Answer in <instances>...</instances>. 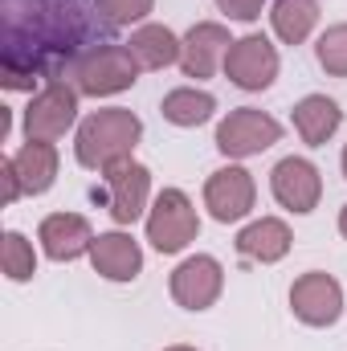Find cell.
Wrapping results in <instances>:
<instances>
[{"instance_id": "cell-17", "label": "cell", "mask_w": 347, "mask_h": 351, "mask_svg": "<svg viewBox=\"0 0 347 351\" xmlns=\"http://www.w3.org/2000/svg\"><path fill=\"white\" fill-rule=\"evenodd\" d=\"M12 168H16V180H21V192L41 196L58 180V147L53 143H41V139H29L12 156Z\"/></svg>"}, {"instance_id": "cell-20", "label": "cell", "mask_w": 347, "mask_h": 351, "mask_svg": "<svg viewBox=\"0 0 347 351\" xmlns=\"http://www.w3.org/2000/svg\"><path fill=\"white\" fill-rule=\"evenodd\" d=\"M213 110H217V98L208 90H196V86H176L160 102V114L172 127H200V123L213 119Z\"/></svg>"}, {"instance_id": "cell-22", "label": "cell", "mask_w": 347, "mask_h": 351, "mask_svg": "<svg viewBox=\"0 0 347 351\" xmlns=\"http://www.w3.org/2000/svg\"><path fill=\"white\" fill-rule=\"evenodd\" d=\"M315 58H319V66H323L331 78H347V25H331V29L319 37Z\"/></svg>"}, {"instance_id": "cell-14", "label": "cell", "mask_w": 347, "mask_h": 351, "mask_svg": "<svg viewBox=\"0 0 347 351\" xmlns=\"http://www.w3.org/2000/svg\"><path fill=\"white\" fill-rule=\"evenodd\" d=\"M90 262L106 282H135L143 269V250L131 233H98L90 245Z\"/></svg>"}, {"instance_id": "cell-4", "label": "cell", "mask_w": 347, "mask_h": 351, "mask_svg": "<svg viewBox=\"0 0 347 351\" xmlns=\"http://www.w3.org/2000/svg\"><path fill=\"white\" fill-rule=\"evenodd\" d=\"M282 139V127L278 119H270L265 110L254 106H241V110H229L221 123H217V152L229 156V160H250L261 156L265 147H274Z\"/></svg>"}, {"instance_id": "cell-8", "label": "cell", "mask_w": 347, "mask_h": 351, "mask_svg": "<svg viewBox=\"0 0 347 351\" xmlns=\"http://www.w3.org/2000/svg\"><path fill=\"white\" fill-rule=\"evenodd\" d=\"M254 200H258V184H254V176L246 172V168H237V164L213 172L208 184H204V208L221 225H233V221L250 217Z\"/></svg>"}, {"instance_id": "cell-18", "label": "cell", "mask_w": 347, "mask_h": 351, "mask_svg": "<svg viewBox=\"0 0 347 351\" xmlns=\"http://www.w3.org/2000/svg\"><path fill=\"white\" fill-rule=\"evenodd\" d=\"M131 58L139 62V70H164L180 62V37H176L168 25H139L127 41Z\"/></svg>"}, {"instance_id": "cell-21", "label": "cell", "mask_w": 347, "mask_h": 351, "mask_svg": "<svg viewBox=\"0 0 347 351\" xmlns=\"http://www.w3.org/2000/svg\"><path fill=\"white\" fill-rule=\"evenodd\" d=\"M0 265H4V274H8L12 282H29V278L37 274V254H33V245L25 241V233H16V229L4 233Z\"/></svg>"}, {"instance_id": "cell-12", "label": "cell", "mask_w": 347, "mask_h": 351, "mask_svg": "<svg viewBox=\"0 0 347 351\" xmlns=\"http://www.w3.org/2000/svg\"><path fill=\"white\" fill-rule=\"evenodd\" d=\"M229 45H233V37H229L225 25L200 21V25H192L188 37L180 41V70H184L188 78H196V82H200V78H213V74L225 66Z\"/></svg>"}, {"instance_id": "cell-23", "label": "cell", "mask_w": 347, "mask_h": 351, "mask_svg": "<svg viewBox=\"0 0 347 351\" xmlns=\"http://www.w3.org/2000/svg\"><path fill=\"white\" fill-rule=\"evenodd\" d=\"M98 8L110 25H135L156 8V0H98Z\"/></svg>"}, {"instance_id": "cell-11", "label": "cell", "mask_w": 347, "mask_h": 351, "mask_svg": "<svg viewBox=\"0 0 347 351\" xmlns=\"http://www.w3.org/2000/svg\"><path fill=\"white\" fill-rule=\"evenodd\" d=\"M106 196H110V217L119 225H135L147 208L152 196V172L139 160H119L106 168Z\"/></svg>"}, {"instance_id": "cell-13", "label": "cell", "mask_w": 347, "mask_h": 351, "mask_svg": "<svg viewBox=\"0 0 347 351\" xmlns=\"http://www.w3.org/2000/svg\"><path fill=\"white\" fill-rule=\"evenodd\" d=\"M37 241H41L45 258H53V262H74V258L90 254L94 229H90V221L82 213H49V217L41 221V229H37Z\"/></svg>"}, {"instance_id": "cell-9", "label": "cell", "mask_w": 347, "mask_h": 351, "mask_svg": "<svg viewBox=\"0 0 347 351\" xmlns=\"http://www.w3.org/2000/svg\"><path fill=\"white\" fill-rule=\"evenodd\" d=\"M221 290H225V269L208 254L184 258L172 269V298L184 311H208L221 298Z\"/></svg>"}, {"instance_id": "cell-2", "label": "cell", "mask_w": 347, "mask_h": 351, "mask_svg": "<svg viewBox=\"0 0 347 351\" xmlns=\"http://www.w3.org/2000/svg\"><path fill=\"white\" fill-rule=\"evenodd\" d=\"M70 78H74V90L78 94L106 98V94H123V90L135 86L139 62L131 58L127 45H90L86 53L74 58Z\"/></svg>"}, {"instance_id": "cell-10", "label": "cell", "mask_w": 347, "mask_h": 351, "mask_svg": "<svg viewBox=\"0 0 347 351\" xmlns=\"http://www.w3.org/2000/svg\"><path fill=\"white\" fill-rule=\"evenodd\" d=\"M270 192L282 208L290 213H315L319 208V196H323V180H319V168L302 156H286L274 164L270 172Z\"/></svg>"}, {"instance_id": "cell-16", "label": "cell", "mask_w": 347, "mask_h": 351, "mask_svg": "<svg viewBox=\"0 0 347 351\" xmlns=\"http://www.w3.org/2000/svg\"><path fill=\"white\" fill-rule=\"evenodd\" d=\"M339 123H344V110H339V102L327 98V94H307V98L294 106V131L302 135L307 147H323V143L339 131Z\"/></svg>"}, {"instance_id": "cell-28", "label": "cell", "mask_w": 347, "mask_h": 351, "mask_svg": "<svg viewBox=\"0 0 347 351\" xmlns=\"http://www.w3.org/2000/svg\"><path fill=\"white\" fill-rule=\"evenodd\" d=\"M344 176H347V147H344Z\"/></svg>"}, {"instance_id": "cell-5", "label": "cell", "mask_w": 347, "mask_h": 351, "mask_svg": "<svg viewBox=\"0 0 347 351\" xmlns=\"http://www.w3.org/2000/svg\"><path fill=\"white\" fill-rule=\"evenodd\" d=\"M290 311L307 327H331L344 315V286L331 274L311 269V274L294 278V286H290Z\"/></svg>"}, {"instance_id": "cell-7", "label": "cell", "mask_w": 347, "mask_h": 351, "mask_svg": "<svg viewBox=\"0 0 347 351\" xmlns=\"http://www.w3.org/2000/svg\"><path fill=\"white\" fill-rule=\"evenodd\" d=\"M225 78L237 90L274 86V78H278V49L261 33H250V37L233 41L229 53H225Z\"/></svg>"}, {"instance_id": "cell-26", "label": "cell", "mask_w": 347, "mask_h": 351, "mask_svg": "<svg viewBox=\"0 0 347 351\" xmlns=\"http://www.w3.org/2000/svg\"><path fill=\"white\" fill-rule=\"evenodd\" d=\"M339 233L347 237V204H344V213H339Z\"/></svg>"}, {"instance_id": "cell-27", "label": "cell", "mask_w": 347, "mask_h": 351, "mask_svg": "<svg viewBox=\"0 0 347 351\" xmlns=\"http://www.w3.org/2000/svg\"><path fill=\"white\" fill-rule=\"evenodd\" d=\"M164 351H196V348H188V343H172V348H164Z\"/></svg>"}, {"instance_id": "cell-6", "label": "cell", "mask_w": 347, "mask_h": 351, "mask_svg": "<svg viewBox=\"0 0 347 351\" xmlns=\"http://www.w3.org/2000/svg\"><path fill=\"white\" fill-rule=\"evenodd\" d=\"M74 119H78V90L66 82H49L25 110V139L53 143L74 127Z\"/></svg>"}, {"instance_id": "cell-3", "label": "cell", "mask_w": 347, "mask_h": 351, "mask_svg": "<svg viewBox=\"0 0 347 351\" xmlns=\"http://www.w3.org/2000/svg\"><path fill=\"white\" fill-rule=\"evenodd\" d=\"M200 233V217L196 204L180 192V188H164L147 213V241L160 254H180L188 250V241H196Z\"/></svg>"}, {"instance_id": "cell-1", "label": "cell", "mask_w": 347, "mask_h": 351, "mask_svg": "<svg viewBox=\"0 0 347 351\" xmlns=\"http://www.w3.org/2000/svg\"><path fill=\"white\" fill-rule=\"evenodd\" d=\"M139 135H143L139 114H131L123 106H106V110H94L90 119H82L78 139H74V156L90 172H106L110 164L131 160Z\"/></svg>"}, {"instance_id": "cell-15", "label": "cell", "mask_w": 347, "mask_h": 351, "mask_svg": "<svg viewBox=\"0 0 347 351\" xmlns=\"http://www.w3.org/2000/svg\"><path fill=\"white\" fill-rule=\"evenodd\" d=\"M290 245H294L290 225L278 221V217H261V221L246 225V229L237 233V254L250 258V262H261V265L282 262V258L290 254Z\"/></svg>"}, {"instance_id": "cell-19", "label": "cell", "mask_w": 347, "mask_h": 351, "mask_svg": "<svg viewBox=\"0 0 347 351\" xmlns=\"http://www.w3.org/2000/svg\"><path fill=\"white\" fill-rule=\"evenodd\" d=\"M270 25H274L278 41L302 45V41L311 37V29L319 25V0H274Z\"/></svg>"}, {"instance_id": "cell-25", "label": "cell", "mask_w": 347, "mask_h": 351, "mask_svg": "<svg viewBox=\"0 0 347 351\" xmlns=\"http://www.w3.org/2000/svg\"><path fill=\"white\" fill-rule=\"evenodd\" d=\"M0 176H4V204H12V200L21 196V180H16L12 160H4V164H0Z\"/></svg>"}, {"instance_id": "cell-24", "label": "cell", "mask_w": 347, "mask_h": 351, "mask_svg": "<svg viewBox=\"0 0 347 351\" xmlns=\"http://www.w3.org/2000/svg\"><path fill=\"white\" fill-rule=\"evenodd\" d=\"M261 4H265V0H217V8H221L229 21H258Z\"/></svg>"}]
</instances>
